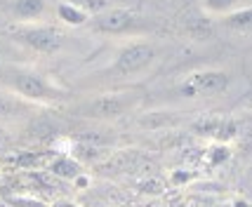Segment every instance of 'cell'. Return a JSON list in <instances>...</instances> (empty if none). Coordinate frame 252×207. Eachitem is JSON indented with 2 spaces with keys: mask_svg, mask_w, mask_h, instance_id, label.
Here are the masks:
<instances>
[{
  "mask_svg": "<svg viewBox=\"0 0 252 207\" xmlns=\"http://www.w3.org/2000/svg\"><path fill=\"white\" fill-rule=\"evenodd\" d=\"M64 2H71V5L80 7L83 12H88L90 17H97V14H101L104 10L111 7L109 0H64Z\"/></svg>",
  "mask_w": 252,
  "mask_h": 207,
  "instance_id": "cell-13",
  "label": "cell"
},
{
  "mask_svg": "<svg viewBox=\"0 0 252 207\" xmlns=\"http://www.w3.org/2000/svg\"><path fill=\"white\" fill-rule=\"evenodd\" d=\"M50 207H80V205L73 203V200H68V198H62V200H55Z\"/></svg>",
  "mask_w": 252,
  "mask_h": 207,
  "instance_id": "cell-17",
  "label": "cell"
},
{
  "mask_svg": "<svg viewBox=\"0 0 252 207\" xmlns=\"http://www.w3.org/2000/svg\"><path fill=\"white\" fill-rule=\"evenodd\" d=\"M208 158H210V163H212V165L226 163V160L231 158L229 146H226V144H215V146H212V148L208 151Z\"/></svg>",
  "mask_w": 252,
  "mask_h": 207,
  "instance_id": "cell-14",
  "label": "cell"
},
{
  "mask_svg": "<svg viewBox=\"0 0 252 207\" xmlns=\"http://www.w3.org/2000/svg\"><path fill=\"white\" fill-rule=\"evenodd\" d=\"M90 22H92V29L99 33H127L139 19L127 7H109L101 14L92 17Z\"/></svg>",
  "mask_w": 252,
  "mask_h": 207,
  "instance_id": "cell-5",
  "label": "cell"
},
{
  "mask_svg": "<svg viewBox=\"0 0 252 207\" xmlns=\"http://www.w3.org/2000/svg\"><path fill=\"white\" fill-rule=\"evenodd\" d=\"M7 85L17 97L26 99V101H52L59 94L40 73H33V71H12V73H7Z\"/></svg>",
  "mask_w": 252,
  "mask_h": 207,
  "instance_id": "cell-1",
  "label": "cell"
},
{
  "mask_svg": "<svg viewBox=\"0 0 252 207\" xmlns=\"http://www.w3.org/2000/svg\"><path fill=\"white\" fill-rule=\"evenodd\" d=\"M191 179H193V175H191V172H182V170L172 172V184H175V186H184V184H189Z\"/></svg>",
  "mask_w": 252,
  "mask_h": 207,
  "instance_id": "cell-16",
  "label": "cell"
},
{
  "mask_svg": "<svg viewBox=\"0 0 252 207\" xmlns=\"http://www.w3.org/2000/svg\"><path fill=\"white\" fill-rule=\"evenodd\" d=\"M50 172L62 177V179L73 181L78 175H83V165L78 163L76 158H71V155H57L55 160L50 163Z\"/></svg>",
  "mask_w": 252,
  "mask_h": 207,
  "instance_id": "cell-9",
  "label": "cell"
},
{
  "mask_svg": "<svg viewBox=\"0 0 252 207\" xmlns=\"http://www.w3.org/2000/svg\"><path fill=\"white\" fill-rule=\"evenodd\" d=\"M22 40L40 55H55L62 50V35L43 24H26L22 29Z\"/></svg>",
  "mask_w": 252,
  "mask_h": 207,
  "instance_id": "cell-4",
  "label": "cell"
},
{
  "mask_svg": "<svg viewBox=\"0 0 252 207\" xmlns=\"http://www.w3.org/2000/svg\"><path fill=\"white\" fill-rule=\"evenodd\" d=\"M22 97H17L14 92H5L0 89V118H12V116H19L22 113Z\"/></svg>",
  "mask_w": 252,
  "mask_h": 207,
  "instance_id": "cell-11",
  "label": "cell"
},
{
  "mask_svg": "<svg viewBox=\"0 0 252 207\" xmlns=\"http://www.w3.org/2000/svg\"><path fill=\"white\" fill-rule=\"evenodd\" d=\"M127 106H130V101L123 94H101L90 104L88 111L94 118H118L127 111Z\"/></svg>",
  "mask_w": 252,
  "mask_h": 207,
  "instance_id": "cell-6",
  "label": "cell"
},
{
  "mask_svg": "<svg viewBox=\"0 0 252 207\" xmlns=\"http://www.w3.org/2000/svg\"><path fill=\"white\" fill-rule=\"evenodd\" d=\"M57 19L62 24H66V26H71V29H80V26H85V24H90V17L88 12H83L80 7H76V5H71V2H57Z\"/></svg>",
  "mask_w": 252,
  "mask_h": 207,
  "instance_id": "cell-8",
  "label": "cell"
},
{
  "mask_svg": "<svg viewBox=\"0 0 252 207\" xmlns=\"http://www.w3.org/2000/svg\"><path fill=\"white\" fill-rule=\"evenodd\" d=\"M224 24L233 31H252V7H238L224 17Z\"/></svg>",
  "mask_w": 252,
  "mask_h": 207,
  "instance_id": "cell-10",
  "label": "cell"
},
{
  "mask_svg": "<svg viewBox=\"0 0 252 207\" xmlns=\"http://www.w3.org/2000/svg\"><path fill=\"white\" fill-rule=\"evenodd\" d=\"M156 59V47L149 43H130L125 45L121 52L116 55L111 68L118 73V76H134V73H142L149 66L154 64Z\"/></svg>",
  "mask_w": 252,
  "mask_h": 207,
  "instance_id": "cell-2",
  "label": "cell"
},
{
  "mask_svg": "<svg viewBox=\"0 0 252 207\" xmlns=\"http://www.w3.org/2000/svg\"><path fill=\"white\" fill-rule=\"evenodd\" d=\"M236 2L238 0H200L203 10L208 14H215V17H226L229 12L236 10Z\"/></svg>",
  "mask_w": 252,
  "mask_h": 207,
  "instance_id": "cell-12",
  "label": "cell"
},
{
  "mask_svg": "<svg viewBox=\"0 0 252 207\" xmlns=\"http://www.w3.org/2000/svg\"><path fill=\"white\" fill-rule=\"evenodd\" d=\"M10 205H14V207H50L45 200H40V198H35V196H14V198H10Z\"/></svg>",
  "mask_w": 252,
  "mask_h": 207,
  "instance_id": "cell-15",
  "label": "cell"
},
{
  "mask_svg": "<svg viewBox=\"0 0 252 207\" xmlns=\"http://www.w3.org/2000/svg\"><path fill=\"white\" fill-rule=\"evenodd\" d=\"M231 85V78L226 71L220 68H205L196 71L182 83V92L187 97H198V94H221Z\"/></svg>",
  "mask_w": 252,
  "mask_h": 207,
  "instance_id": "cell-3",
  "label": "cell"
},
{
  "mask_svg": "<svg viewBox=\"0 0 252 207\" xmlns=\"http://www.w3.org/2000/svg\"><path fill=\"white\" fill-rule=\"evenodd\" d=\"M10 12L17 22L38 24L47 14V0H10Z\"/></svg>",
  "mask_w": 252,
  "mask_h": 207,
  "instance_id": "cell-7",
  "label": "cell"
}]
</instances>
